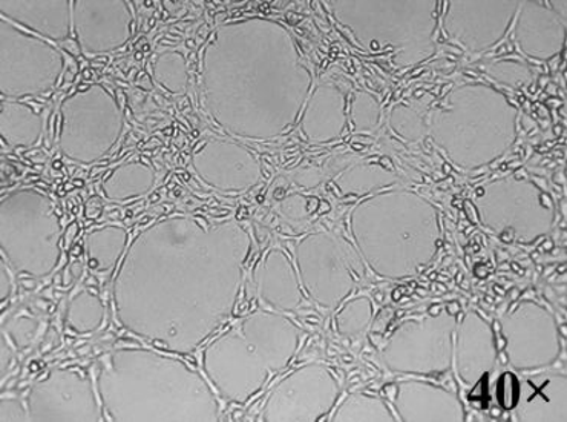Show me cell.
I'll list each match as a JSON object with an SVG mask.
<instances>
[{
  "label": "cell",
  "mask_w": 567,
  "mask_h": 422,
  "mask_svg": "<svg viewBox=\"0 0 567 422\" xmlns=\"http://www.w3.org/2000/svg\"><path fill=\"white\" fill-rule=\"evenodd\" d=\"M566 377L545 372L526 378L518 390L515 418L520 421H560L566 415Z\"/></svg>",
  "instance_id": "6da1fadb"
}]
</instances>
